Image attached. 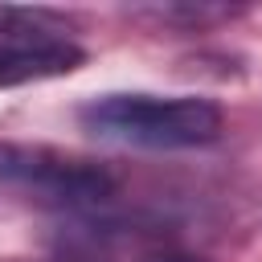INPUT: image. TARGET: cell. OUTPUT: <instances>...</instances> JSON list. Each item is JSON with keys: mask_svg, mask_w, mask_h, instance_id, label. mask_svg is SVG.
I'll return each instance as SVG.
<instances>
[{"mask_svg": "<svg viewBox=\"0 0 262 262\" xmlns=\"http://www.w3.org/2000/svg\"><path fill=\"white\" fill-rule=\"evenodd\" d=\"M78 127L94 139L143 147V151H180L205 147L221 135V111L196 94H143L111 90L78 106Z\"/></svg>", "mask_w": 262, "mask_h": 262, "instance_id": "obj_1", "label": "cell"}, {"mask_svg": "<svg viewBox=\"0 0 262 262\" xmlns=\"http://www.w3.org/2000/svg\"><path fill=\"white\" fill-rule=\"evenodd\" d=\"M119 180L106 164L49 147L0 143V196L41 213H86L115 196Z\"/></svg>", "mask_w": 262, "mask_h": 262, "instance_id": "obj_2", "label": "cell"}, {"mask_svg": "<svg viewBox=\"0 0 262 262\" xmlns=\"http://www.w3.org/2000/svg\"><path fill=\"white\" fill-rule=\"evenodd\" d=\"M82 61H86V49L70 37L0 41V90L4 86H25V82H45V78H66Z\"/></svg>", "mask_w": 262, "mask_h": 262, "instance_id": "obj_3", "label": "cell"}, {"mask_svg": "<svg viewBox=\"0 0 262 262\" xmlns=\"http://www.w3.org/2000/svg\"><path fill=\"white\" fill-rule=\"evenodd\" d=\"M53 37H70L66 12L0 4V41H53Z\"/></svg>", "mask_w": 262, "mask_h": 262, "instance_id": "obj_4", "label": "cell"}, {"mask_svg": "<svg viewBox=\"0 0 262 262\" xmlns=\"http://www.w3.org/2000/svg\"><path fill=\"white\" fill-rule=\"evenodd\" d=\"M139 16H151L160 25H184V29H205L213 20L233 16V8L221 4H156V8H139Z\"/></svg>", "mask_w": 262, "mask_h": 262, "instance_id": "obj_5", "label": "cell"}, {"mask_svg": "<svg viewBox=\"0 0 262 262\" xmlns=\"http://www.w3.org/2000/svg\"><path fill=\"white\" fill-rule=\"evenodd\" d=\"M147 262H201V258H188V254H160V258H147Z\"/></svg>", "mask_w": 262, "mask_h": 262, "instance_id": "obj_6", "label": "cell"}]
</instances>
